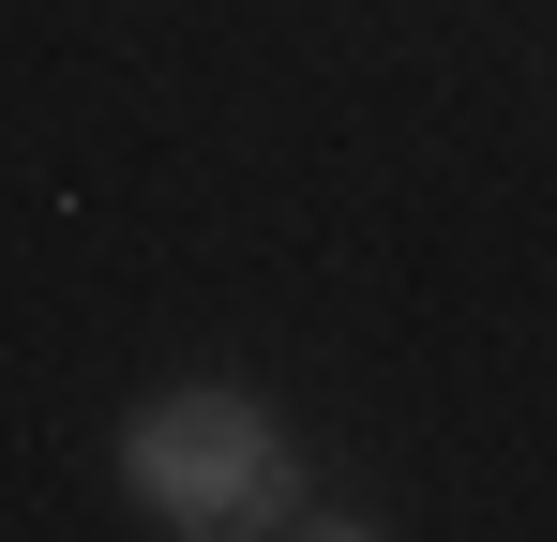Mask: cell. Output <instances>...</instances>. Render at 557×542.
<instances>
[{"label": "cell", "instance_id": "obj_1", "mask_svg": "<svg viewBox=\"0 0 557 542\" xmlns=\"http://www.w3.org/2000/svg\"><path fill=\"white\" fill-rule=\"evenodd\" d=\"M121 482H136L166 528H347V513H317L301 452H286L242 392H166V407H136Z\"/></svg>", "mask_w": 557, "mask_h": 542}]
</instances>
